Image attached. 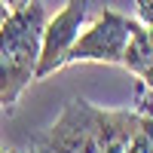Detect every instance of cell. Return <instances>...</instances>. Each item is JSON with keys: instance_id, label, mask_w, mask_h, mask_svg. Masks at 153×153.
I'll return each mask as SVG.
<instances>
[{"instance_id": "cell-1", "label": "cell", "mask_w": 153, "mask_h": 153, "mask_svg": "<svg viewBox=\"0 0 153 153\" xmlns=\"http://www.w3.org/2000/svg\"><path fill=\"white\" fill-rule=\"evenodd\" d=\"M34 153H153V117L98 110L86 98H71Z\"/></svg>"}, {"instance_id": "cell-3", "label": "cell", "mask_w": 153, "mask_h": 153, "mask_svg": "<svg viewBox=\"0 0 153 153\" xmlns=\"http://www.w3.org/2000/svg\"><path fill=\"white\" fill-rule=\"evenodd\" d=\"M138 31V22H132L123 12L104 9L89 28L76 37V43L68 55L71 61H104V65H123L129 43Z\"/></svg>"}, {"instance_id": "cell-4", "label": "cell", "mask_w": 153, "mask_h": 153, "mask_svg": "<svg viewBox=\"0 0 153 153\" xmlns=\"http://www.w3.org/2000/svg\"><path fill=\"white\" fill-rule=\"evenodd\" d=\"M86 6H89V0H68L52 19H46L40 61H37V80H43V76L55 74L58 68L68 65V55L83 31V22H86Z\"/></svg>"}, {"instance_id": "cell-5", "label": "cell", "mask_w": 153, "mask_h": 153, "mask_svg": "<svg viewBox=\"0 0 153 153\" xmlns=\"http://www.w3.org/2000/svg\"><path fill=\"white\" fill-rule=\"evenodd\" d=\"M3 3H6L9 9H19V6H25V3H31V0H3Z\"/></svg>"}, {"instance_id": "cell-2", "label": "cell", "mask_w": 153, "mask_h": 153, "mask_svg": "<svg viewBox=\"0 0 153 153\" xmlns=\"http://www.w3.org/2000/svg\"><path fill=\"white\" fill-rule=\"evenodd\" d=\"M46 28V9L40 0H31L0 25V104H16L25 86L37 80V61Z\"/></svg>"}, {"instance_id": "cell-6", "label": "cell", "mask_w": 153, "mask_h": 153, "mask_svg": "<svg viewBox=\"0 0 153 153\" xmlns=\"http://www.w3.org/2000/svg\"><path fill=\"white\" fill-rule=\"evenodd\" d=\"M6 16H9V6L3 3V0H0V25H3V19H6Z\"/></svg>"}]
</instances>
